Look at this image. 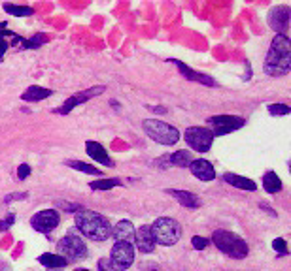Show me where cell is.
<instances>
[{
	"label": "cell",
	"mask_w": 291,
	"mask_h": 271,
	"mask_svg": "<svg viewBox=\"0 0 291 271\" xmlns=\"http://www.w3.org/2000/svg\"><path fill=\"white\" fill-rule=\"evenodd\" d=\"M291 68V42L286 34H276L265 59V72L272 78H282Z\"/></svg>",
	"instance_id": "cell-1"
},
{
	"label": "cell",
	"mask_w": 291,
	"mask_h": 271,
	"mask_svg": "<svg viewBox=\"0 0 291 271\" xmlns=\"http://www.w3.org/2000/svg\"><path fill=\"white\" fill-rule=\"evenodd\" d=\"M76 226L85 237L93 241H106L112 235V228L106 217L89 209H83L76 215Z\"/></svg>",
	"instance_id": "cell-2"
},
{
	"label": "cell",
	"mask_w": 291,
	"mask_h": 271,
	"mask_svg": "<svg viewBox=\"0 0 291 271\" xmlns=\"http://www.w3.org/2000/svg\"><path fill=\"white\" fill-rule=\"evenodd\" d=\"M212 241H214V245L218 247L223 254L227 256H231V258L235 260H242L248 256V243L242 239V237H238L237 233L233 232H227V230H216V232L212 233Z\"/></svg>",
	"instance_id": "cell-3"
},
{
	"label": "cell",
	"mask_w": 291,
	"mask_h": 271,
	"mask_svg": "<svg viewBox=\"0 0 291 271\" xmlns=\"http://www.w3.org/2000/svg\"><path fill=\"white\" fill-rule=\"evenodd\" d=\"M151 232L155 237V243L170 247L178 243V239L182 235V226L178 224V220L161 217V219L155 220V224H151Z\"/></svg>",
	"instance_id": "cell-4"
},
{
	"label": "cell",
	"mask_w": 291,
	"mask_h": 271,
	"mask_svg": "<svg viewBox=\"0 0 291 271\" xmlns=\"http://www.w3.org/2000/svg\"><path fill=\"white\" fill-rule=\"evenodd\" d=\"M144 130L146 134L153 140L155 143H161V145H174L180 140V132L163 123V121H157V119H147L144 121Z\"/></svg>",
	"instance_id": "cell-5"
},
{
	"label": "cell",
	"mask_w": 291,
	"mask_h": 271,
	"mask_svg": "<svg viewBox=\"0 0 291 271\" xmlns=\"http://www.w3.org/2000/svg\"><path fill=\"white\" fill-rule=\"evenodd\" d=\"M57 249H59V256H63L66 262H76V260H81L87 256V245L79 239L78 235H72V233L65 235L57 243Z\"/></svg>",
	"instance_id": "cell-6"
},
{
	"label": "cell",
	"mask_w": 291,
	"mask_h": 271,
	"mask_svg": "<svg viewBox=\"0 0 291 271\" xmlns=\"http://www.w3.org/2000/svg\"><path fill=\"white\" fill-rule=\"evenodd\" d=\"M206 123H208V126H210L208 130L214 134V138H216V136L231 134V132L240 130L246 125V121L238 115H214V117H210Z\"/></svg>",
	"instance_id": "cell-7"
},
{
	"label": "cell",
	"mask_w": 291,
	"mask_h": 271,
	"mask_svg": "<svg viewBox=\"0 0 291 271\" xmlns=\"http://www.w3.org/2000/svg\"><path fill=\"white\" fill-rule=\"evenodd\" d=\"M184 138L187 145L193 151H198V153L210 151L212 143H214V134L208 128H204V126H191V128H187Z\"/></svg>",
	"instance_id": "cell-8"
},
{
	"label": "cell",
	"mask_w": 291,
	"mask_h": 271,
	"mask_svg": "<svg viewBox=\"0 0 291 271\" xmlns=\"http://www.w3.org/2000/svg\"><path fill=\"white\" fill-rule=\"evenodd\" d=\"M104 90H106L104 85H97V87H91V89L79 90V92H76L74 96H70L59 109H55V113H57V115H68L74 107H78V105H81V104H85L87 100H91V98L98 96V94H102Z\"/></svg>",
	"instance_id": "cell-9"
},
{
	"label": "cell",
	"mask_w": 291,
	"mask_h": 271,
	"mask_svg": "<svg viewBox=\"0 0 291 271\" xmlns=\"http://www.w3.org/2000/svg\"><path fill=\"white\" fill-rule=\"evenodd\" d=\"M110 260H112L114 268L118 271L129 270L132 266V262H134V247H132V243H125V241L116 243L114 249H112Z\"/></svg>",
	"instance_id": "cell-10"
},
{
	"label": "cell",
	"mask_w": 291,
	"mask_h": 271,
	"mask_svg": "<svg viewBox=\"0 0 291 271\" xmlns=\"http://www.w3.org/2000/svg\"><path fill=\"white\" fill-rule=\"evenodd\" d=\"M59 213L55 209H44L30 219V226L40 233H49L59 226Z\"/></svg>",
	"instance_id": "cell-11"
},
{
	"label": "cell",
	"mask_w": 291,
	"mask_h": 271,
	"mask_svg": "<svg viewBox=\"0 0 291 271\" xmlns=\"http://www.w3.org/2000/svg\"><path fill=\"white\" fill-rule=\"evenodd\" d=\"M134 241H136V249L140 252H153L155 249V237H153V232H151V226L146 224V226H140L136 232H134Z\"/></svg>",
	"instance_id": "cell-12"
},
{
	"label": "cell",
	"mask_w": 291,
	"mask_h": 271,
	"mask_svg": "<svg viewBox=\"0 0 291 271\" xmlns=\"http://www.w3.org/2000/svg\"><path fill=\"white\" fill-rule=\"evenodd\" d=\"M290 13L291 10L288 6H278L268 15V25L272 30H278V34H284V30H288L290 25Z\"/></svg>",
	"instance_id": "cell-13"
},
{
	"label": "cell",
	"mask_w": 291,
	"mask_h": 271,
	"mask_svg": "<svg viewBox=\"0 0 291 271\" xmlns=\"http://www.w3.org/2000/svg\"><path fill=\"white\" fill-rule=\"evenodd\" d=\"M172 63L178 66L180 74H182L185 79H189V81H195V83H200V85H206V87H216V81H214L210 76H206V74H200V72L191 70V68H189V66H185L182 61H176V59H172Z\"/></svg>",
	"instance_id": "cell-14"
},
{
	"label": "cell",
	"mask_w": 291,
	"mask_h": 271,
	"mask_svg": "<svg viewBox=\"0 0 291 271\" xmlns=\"http://www.w3.org/2000/svg\"><path fill=\"white\" fill-rule=\"evenodd\" d=\"M189 169H191V173H193L197 179L204 181V183L216 179V169H214V166H212L208 160H204V158L193 160V162L189 164Z\"/></svg>",
	"instance_id": "cell-15"
},
{
	"label": "cell",
	"mask_w": 291,
	"mask_h": 271,
	"mask_svg": "<svg viewBox=\"0 0 291 271\" xmlns=\"http://www.w3.org/2000/svg\"><path fill=\"white\" fill-rule=\"evenodd\" d=\"M85 151H87V155L91 156L95 162H100L102 166H108V168L114 166V160L108 156L106 149L98 142H87L85 143Z\"/></svg>",
	"instance_id": "cell-16"
},
{
	"label": "cell",
	"mask_w": 291,
	"mask_h": 271,
	"mask_svg": "<svg viewBox=\"0 0 291 271\" xmlns=\"http://www.w3.org/2000/svg\"><path fill=\"white\" fill-rule=\"evenodd\" d=\"M112 235L118 239V243H121V241L131 243V239L134 237V226H132L129 220H121V222H118L112 228Z\"/></svg>",
	"instance_id": "cell-17"
},
{
	"label": "cell",
	"mask_w": 291,
	"mask_h": 271,
	"mask_svg": "<svg viewBox=\"0 0 291 271\" xmlns=\"http://www.w3.org/2000/svg\"><path fill=\"white\" fill-rule=\"evenodd\" d=\"M165 162L172 164V166H178V168H185V166H189L193 162V158H191V153L184 149V151H176V153H172L169 156H163L157 164H165Z\"/></svg>",
	"instance_id": "cell-18"
},
{
	"label": "cell",
	"mask_w": 291,
	"mask_h": 271,
	"mask_svg": "<svg viewBox=\"0 0 291 271\" xmlns=\"http://www.w3.org/2000/svg\"><path fill=\"white\" fill-rule=\"evenodd\" d=\"M167 192L170 194V196H174L184 207H189V209L200 207V198L195 196L193 192H189V190H176V188H170V190H167Z\"/></svg>",
	"instance_id": "cell-19"
},
{
	"label": "cell",
	"mask_w": 291,
	"mask_h": 271,
	"mask_svg": "<svg viewBox=\"0 0 291 271\" xmlns=\"http://www.w3.org/2000/svg\"><path fill=\"white\" fill-rule=\"evenodd\" d=\"M223 181L231 187L240 188V190H250V192L257 190V185L253 181L248 179V177H242V175H237V173H223Z\"/></svg>",
	"instance_id": "cell-20"
},
{
	"label": "cell",
	"mask_w": 291,
	"mask_h": 271,
	"mask_svg": "<svg viewBox=\"0 0 291 271\" xmlns=\"http://www.w3.org/2000/svg\"><path fill=\"white\" fill-rule=\"evenodd\" d=\"M51 94H53V90L38 87V85H32V87H28V89L21 94V98H23L25 102H42V100H46V98L51 96Z\"/></svg>",
	"instance_id": "cell-21"
},
{
	"label": "cell",
	"mask_w": 291,
	"mask_h": 271,
	"mask_svg": "<svg viewBox=\"0 0 291 271\" xmlns=\"http://www.w3.org/2000/svg\"><path fill=\"white\" fill-rule=\"evenodd\" d=\"M38 262L42 266H46V268H49V270H61V268H65L66 262L63 256H59V254H49V252H46V254H42L38 258Z\"/></svg>",
	"instance_id": "cell-22"
},
{
	"label": "cell",
	"mask_w": 291,
	"mask_h": 271,
	"mask_svg": "<svg viewBox=\"0 0 291 271\" xmlns=\"http://www.w3.org/2000/svg\"><path fill=\"white\" fill-rule=\"evenodd\" d=\"M13 40H15V45L19 47H25V49H38V47H42L44 43H46V36L44 34H36V36H32V38H28V40H23V38H19L17 34L13 36Z\"/></svg>",
	"instance_id": "cell-23"
},
{
	"label": "cell",
	"mask_w": 291,
	"mask_h": 271,
	"mask_svg": "<svg viewBox=\"0 0 291 271\" xmlns=\"http://www.w3.org/2000/svg\"><path fill=\"white\" fill-rule=\"evenodd\" d=\"M263 188L268 194H276L282 190V181L274 171H267L263 175Z\"/></svg>",
	"instance_id": "cell-24"
},
{
	"label": "cell",
	"mask_w": 291,
	"mask_h": 271,
	"mask_svg": "<svg viewBox=\"0 0 291 271\" xmlns=\"http://www.w3.org/2000/svg\"><path fill=\"white\" fill-rule=\"evenodd\" d=\"M123 181L121 179H100V181H91L89 183V188L93 190H110L114 187H121Z\"/></svg>",
	"instance_id": "cell-25"
},
{
	"label": "cell",
	"mask_w": 291,
	"mask_h": 271,
	"mask_svg": "<svg viewBox=\"0 0 291 271\" xmlns=\"http://www.w3.org/2000/svg\"><path fill=\"white\" fill-rule=\"evenodd\" d=\"M4 12H8L10 15H15V17H28L32 15L34 10L30 6H15V4H4Z\"/></svg>",
	"instance_id": "cell-26"
},
{
	"label": "cell",
	"mask_w": 291,
	"mask_h": 271,
	"mask_svg": "<svg viewBox=\"0 0 291 271\" xmlns=\"http://www.w3.org/2000/svg\"><path fill=\"white\" fill-rule=\"evenodd\" d=\"M66 166L78 169V171H83V173H89V175H102L100 169H97L95 166H89L85 162H79V160H66Z\"/></svg>",
	"instance_id": "cell-27"
},
{
	"label": "cell",
	"mask_w": 291,
	"mask_h": 271,
	"mask_svg": "<svg viewBox=\"0 0 291 271\" xmlns=\"http://www.w3.org/2000/svg\"><path fill=\"white\" fill-rule=\"evenodd\" d=\"M268 113L270 115H290L291 107L286 104H270L268 105Z\"/></svg>",
	"instance_id": "cell-28"
},
{
	"label": "cell",
	"mask_w": 291,
	"mask_h": 271,
	"mask_svg": "<svg viewBox=\"0 0 291 271\" xmlns=\"http://www.w3.org/2000/svg\"><path fill=\"white\" fill-rule=\"evenodd\" d=\"M272 249L276 250L278 254H282V256H288V247H286V239H282V237H278L272 241Z\"/></svg>",
	"instance_id": "cell-29"
},
{
	"label": "cell",
	"mask_w": 291,
	"mask_h": 271,
	"mask_svg": "<svg viewBox=\"0 0 291 271\" xmlns=\"http://www.w3.org/2000/svg\"><path fill=\"white\" fill-rule=\"evenodd\" d=\"M191 243H193V249L202 250V249H206V247H208V239H206V237H200V235H195V237L191 239Z\"/></svg>",
	"instance_id": "cell-30"
},
{
	"label": "cell",
	"mask_w": 291,
	"mask_h": 271,
	"mask_svg": "<svg viewBox=\"0 0 291 271\" xmlns=\"http://www.w3.org/2000/svg\"><path fill=\"white\" fill-rule=\"evenodd\" d=\"M98 271H118V270L114 268V264H112L110 258H100L98 260Z\"/></svg>",
	"instance_id": "cell-31"
},
{
	"label": "cell",
	"mask_w": 291,
	"mask_h": 271,
	"mask_svg": "<svg viewBox=\"0 0 291 271\" xmlns=\"http://www.w3.org/2000/svg\"><path fill=\"white\" fill-rule=\"evenodd\" d=\"M13 222H15V215H13V213H10V215H8L6 219L0 220V232H6V230H8L10 226H12Z\"/></svg>",
	"instance_id": "cell-32"
},
{
	"label": "cell",
	"mask_w": 291,
	"mask_h": 271,
	"mask_svg": "<svg viewBox=\"0 0 291 271\" xmlns=\"http://www.w3.org/2000/svg\"><path fill=\"white\" fill-rule=\"evenodd\" d=\"M28 175H30V166H28V164H21V166L17 168V177H19V181H25Z\"/></svg>",
	"instance_id": "cell-33"
},
{
	"label": "cell",
	"mask_w": 291,
	"mask_h": 271,
	"mask_svg": "<svg viewBox=\"0 0 291 271\" xmlns=\"http://www.w3.org/2000/svg\"><path fill=\"white\" fill-rule=\"evenodd\" d=\"M26 198V192H15V194H10L8 198H4V204H10L13 200H25Z\"/></svg>",
	"instance_id": "cell-34"
},
{
	"label": "cell",
	"mask_w": 291,
	"mask_h": 271,
	"mask_svg": "<svg viewBox=\"0 0 291 271\" xmlns=\"http://www.w3.org/2000/svg\"><path fill=\"white\" fill-rule=\"evenodd\" d=\"M8 45H10V43H8L6 40L0 38V61H2V55H4V53H6V49H8Z\"/></svg>",
	"instance_id": "cell-35"
},
{
	"label": "cell",
	"mask_w": 291,
	"mask_h": 271,
	"mask_svg": "<svg viewBox=\"0 0 291 271\" xmlns=\"http://www.w3.org/2000/svg\"><path fill=\"white\" fill-rule=\"evenodd\" d=\"M149 107H151L153 111H157V113H167V109H165V107H155V105H149Z\"/></svg>",
	"instance_id": "cell-36"
},
{
	"label": "cell",
	"mask_w": 291,
	"mask_h": 271,
	"mask_svg": "<svg viewBox=\"0 0 291 271\" xmlns=\"http://www.w3.org/2000/svg\"><path fill=\"white\" fill-rule=\"evenodd\" d=\"M74 271H89V270H74Z\"/></svg>",
	"instance_id": "cell-37"
}]
</instances>
